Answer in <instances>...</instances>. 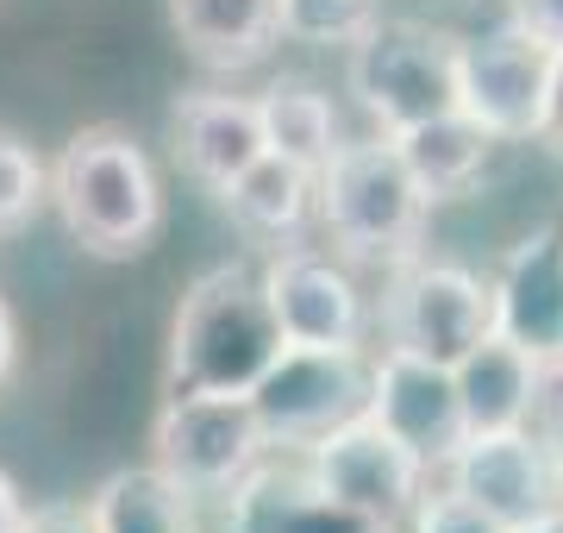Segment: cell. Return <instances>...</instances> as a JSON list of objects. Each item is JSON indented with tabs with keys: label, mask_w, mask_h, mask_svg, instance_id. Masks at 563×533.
I'll return each instance as SVG.
<instances>
[{
	"label": "cell",
	"mask_w": 563,
	"mask_h": 533,
	"mask_svg": "<svg viewBox=\"0 0 563 533\" xmlns=\"http://www.w3.org/2000/svg\"><path fill=\"white\" fill-rule=\"evenodd\" d=\"M282 358L276 308L263 295V270L220 264L201 270L181 289V308L169 320V395H251L257 377Z\"/></svg>",
	"instance_id": "obj_1"
},
{
	"label": "cell",
	"mask_w": 563,
	"mask_h": 533,
	"mask_svg": "<svg viewBox=\"0 0 563 533\" xmlns=\"http://www.w3.org/2000/svg\"><path fill=\"white\" fill-rule=\"evenodd\" d=\"M51 202L88 258H139L163 232L157 164L120 126H88L63 144L51 164Z\"/></svg>",
	"instance_id": "obj_2"
},
{
	"label": "cell",
	"mask_w": 563,
	"mask_h": 533,
	"mask_svg": "<svg viewBox=\"0 0 563 533\" xmlns=\"http://www.w3.org/2000/svg\"><path fill=\"white\" fill-rule=\"evenodd\" d=\"M320 226L339 246V258L357 264H407L420 246V226L432 202L420 195L413 170L401 164V151L388 132L376 139H344L320 170Z\"/></svg>",
	"instance_id": "obj_3"
},
{
	"label": "cell",
	"mask_w": 563,
	"mask_h": 533,
	"mask_svg": "<svg viewBox=\"0 0 563 533\" xmlns=\"http://www.w3.org/2000/svg\"><path fill=\"white\" fill-rule=\"evenodd\" d=\"M344 83L383 132L457 113V39L426 20H376L344 51Z\"/></svg>",
	"instance_id": "obj_4"
},
{
	"label": "cell",
	"mask_w": 563,
	"mask_h": 533,
	"mask_svg": "<svg viewBox=\"0 0 563 533\" xmlns=\"http://www.w3.org/2000/svg\"><path fill=\"white\" fill-rule=\"evenodd\" d=\"M251 409L269 452H307L369 409V358L363 346H282L251 390Z\"/></svg>",
	"instance_id": "obj_5"
},
{
	"label": "cell",
	"mask_w": 563,
	"mask_h": 533,
	"mask_svg": "<svg viewBox=\"0 0 563 533\" xmlns=\"http://www.w3.org/2000/svg\"><path fill=\"white\" fill-rule=\"evenodd\" d=\"M263 452L269 439L251 395H169L151 427V465L176 477L188 496H225Z\"/></svg>",
	"instance_id": "obj_6"
},
{
	"label": "cell",
	"mask_w": 563,
	"mask_h": 533,
	"mask_svg": "<svg viewBox=\"0 0 563 533\" xmlns=\"http://www.w3.org/2000/svg\"><path fill=\"white\" fill-rule=\"evenodd\" d=\"M551 44L507 20L495 32L457 39V113L483 126L495 144H532L551 88Z\"/></svg>",
	"instance_id": "obj_7"
},
{
	"label": "cell",
	"mask_w": 563,
	"mask_h": 533,
	"mask_svg": "<svg viewBox=\"0 0 563 533\" xmlns=\"http://www.w3.org/2000/svg\"><path fill=\"white\" fill-rule=\"evenodd\" d=\"M301 465L332 502L369 514V521H383V527H401L407 514H413V502L426 496V477H432L369 409L351 414V421L332 427L325 439H313V446L301 452Z\"/></svg>",
	"instance_id": "obj_8"
},
{
	"label": "cell",
	"mask_w": 563,
	"mask_h": 533,
	"mask_svg": "<svg viewBox=\"0 0 563 533\" xmlns=\"http://www.w3.org/2000/svg\"><path fill=\"white\" fill-rule=\"evenodd\" d=\"M383 327H388V346L420 351L432 365H457L463 351L483 346L495 333V302H488V283L476 270L413 258L388 289Z\"/></svg>",
	"instance_id": "obj_9"
},
{
	"label": "cell",
	"mask_w": 563,
	"mask_h": 533,
	"mask_svg": "<svg viewBox=\"0 0 563 533\" xmlns=\"http://www.w3.org/2000/svg\"><path fill=\"white\" fill-rule=\"evenodd\" d=\"M369 414L420 458L426 471H444V465L457 458V446L470 439L457 370L432 365L420 351H401V346H388L383 358L369 365Z\"/></svg>",
	"instance_id": "obj_10"
},
{
	"label": "cell",
	"mask_w": 563,
	"mask_h": 533,
	"mask_svg": "<svg viewBox=\"0 0 563 533\" xmlns=\"http://www.w3.org/2000/svg\"><path fill=\"white\" fill-rule=\"evenodd\" d=\"M263 295L276 308L282 346H363L369 333L357 276L344 270V258H325V251L282 246L263 264Z\"/></svg>",
	"instance_id": "obj_11"
},
{
	"label": "cell",
	"mask_w": 563,
	"mask_h": 533,
	"mask_svg": "<svg viewBox=\"0 0 563 533\" xmlns=\"http://www.w3.org/2000/svg\"><path fill=\"white\" fill-rule=\"evenodd\" d=\"M444 483H457L470 502H483L495 521L520 533L558 509V452L532 439L526 427L507 433H470L457 458L444 465Z\"/></svg>",
	"instance_id": "obj_12"
},
{
	"label": "cell",
	"mask_w": 563,
	"mask_h": 533,
	"mask_svg": "<svg viewBox=\"0 0 563 533\" xmlns=\"http://www.w3.org/2000/svg\"><path fill=\"white\" fill-rule=\"evenodd\" d=\"M495 333L532 358L563 351V226H532L520 246H507L501 270L488 276Z\"/></svg>",
	"instance_id": "obj_13"
},
{
	"label": "cell",
	"mask_w": 563,
	"mask_h": 533,
	"mask_svg": "<svg viewBox=\"0 0 563 533\" xmlns=\"http://www.w3.org/2000/svg\"><path fill=\"white\" fill-rule=\"evenodd\" d=\"M225 533H395V527L332 502L307 477V465H282V458L263 452L225 490Z\"/></svg>",
	"instance_id": "obj_14"
},
{
	"label": "cell",
	"mask_w": 563,
	"mask_h": 533,
	"mask_svg": "<svg viewBox=\"0 0 563 533\" xmlns=\"http://www.w3.org/2000/svg\"><path fill=\"white\" fill-rule=\"evenodd\" d=\"M169 132H176L181 170H188L201 188H213V195L269 151V144H263L257 101H244V95H213V88L181 95L176 113H169Z\"/></svg>",
	"instance_id": "obj_15"
},
{
	"label": "cell",
	"mask_w": 563,
	"mask_h": 533,
	"mask_svg": "<svg viewBox=\"0 0 563 533\" xmlns=\"http://www.w3.org/2000/svg\"><path fill=\"white\" fill-rule=\"evenodd\" d=\"M169 25L207 69H244L282 39L276 0H169Z\"/></svg>",
	"instance_id": "obj_16"
},
{
	"label": "cell",
	"mask_w": 563,
	"mask_h": 533,
	"mask_svg": "<svg viewBox=\"0 0 563 533\" xmlns=\"http://www.w3.org/2000/svg\"><path fill=\"white\" fill-rule=\"evenodd\" d=\"M388 139L401 151V164L413 170V183H420L426 202H457V195H470V188L483 183L488 151H495V139L470 113H439V120H420V126H407V132H388Z\"/></svg>",
	"instance_id": "obj_17"
},
{
	"label": "cell",
	"mask_w": 563,
	"mask_h": 533,
	"mask_svg": "<svg viewBox=\"0 0 563 533\" xmlns=\"http://www.w3.org/2000/svg\"><path fill=\"white\" fill-rule=\"evenodd\" d=\"M220 207L244 232H257V239H301V226L320 207V176L301 164H288V157H276V151H263L257 164L239 170L220 188Z\"/></svg>",
	"instance_id": "obj_18"
},
{
	"label": "cell",
	"mask_w": 563,
	"mask_h": 533,
	"mask_svg": "<svg viewBox=\"0 0 563 533\" xmlns=\"http://www.w3.org/2000/svg\"><path fill=\"white\" fill-rule=\"evenodd\" d=\"M457 395L470 433H507L526 427V402H532V351H520L514 339L488 333L483 346H470L457 358Z\"/></svg>",
	"instance_id": "obj_19"
},
{
	"label": "cell",
	"mask_w": 563,
	"mask_h": 533,
	"mask_svg": "<svg viewBox=\"0 0 563 533\" xmlns=\"http://www.w3.org/2000/svg\"><path fill=\"white\" fill-rule=\"evenodd\" d=\"M257 113H263V144L276 151V157H288V164H301L320 176L325 157L339 151V107H332V95L313 83H301V76H282V83H269L257 95Z\"/></svg>",
	"instance_id": "obj_20"
},
{
	"label": "cell",
	"mask_w": 563,
	"mask_h": 533,
	"mask_svg": "<svg viewBox=\"0 0 563 533\" xmlns=\"http://www.w3.org/2000/svg\"><path fill=\"white\" fill-rule=\"evenodd\" d=\"M88 514H95V533H195V496L157 465L113 471L88 496Z\"/></svg>",
	"instance_id": "obj_21"
},
{
	"label": "cell",
	"mask_w": 563,
	"mask_h": 533,
	"mask_svg": "<svg viewBox=\"0 0 563 533\" xmlns=\"http://www.w3.org/2000/svg\"><path fill=\"white\" fill-rule=\"evenodd\" d=\"M383 20V0H276V25L282 39L295 44H320V51H351V44Z\"/></svg>",
	"instance_id": "obj_22"
},
{
	"label": "cell",
	"mask_w": 563,
	"mask_h": 533,
	"mask_svg": "<svg viewBox=\"0 0 563 533\" xmlns=\"http://www.w3.org/2000/svg\"><path fill=\"white\" fill-rule=\"evenodd\" d=\"M51 202V170L38 164V151L0 126V239H13L32 226V214Z\"/></svg>",
	"instance_id": "obj_23"
},
{
	"label": "cell",
	"mask_w": 563,
	"mask_h": 533,
	"mask_svg": "<svg viewBox=\"0 0 563 533\" xmlns=\"http://www.w3.org/2000/svg\"><path fill=\"white\" fill-rule=\"evenodd\" d=\"M407 521H413V533H514L507 521H495L483 502H470L457 483L426 490L420 502H413V514H407Z\"/></svg>",
	"instance_id": "obj_24"
},
{
	"label": "cell",
	"mask_w": 563,
	"mask_h": 533,
	"mask_svg": "<svg viewBox=\"0 0 563 533\" xmlns=\"http://www.w3.org/2000/svg\"><path fill=\"white\" fill-rule=\"evenodd\" d=\"M526 433L563 452V351L532 358V402H526Z\"/></svg>",
	"instance_id": "obj_25"
},
{
	"label": "cell",
	"mask_w": 563,
	"mask_h": 533,
	"mask_svg": "<svg viewBox=\"0 0 563 533\" xmlns=\"http://www.w3.org/2000/svg\"><path fill=\"white\" fill-rule=\"evenodd\" d=\"M507 20L520 32H532L539 44L563 51V0H507Z\"/></svg>",
	"instance_id": "obj_26"
},
{
	"label": "cell",
	"mask_w": 563,
	"mask_h": 533,
	"mask_svg": "<svg viewBox=\"0 0 563 533\" xmlns=\"http://www.w3.org/2000/svg\"><path fill=\"white\" fill-rule=\"evenodd\" d=\"M20 533H95V514L88 502H44V509H25Z\"/></svg>",
	"instance_id": "obj_27"
},
{
	"label": "cell",
	"mask_w": 563,
	"mask_h": 533,
	"mask_svg": "<svg viewBox=\"0 0 563 533\" xmlns=\"http://www.w3.org/2000/svg\"><path fill=\"white\" fill-rule=\"evenodd\" d=\"M539 144L563 157V51L551 57V88H544V113H539Z\"/></svg>",
	"instance_id": "obj_28"
},
{
	"label": "cell",
	"mask_w": 563,
	"mask_h": 533,
	"mask_svg": "<svg viewBox=\"0 0 563 533\" xmlns=\"http://www.w3.org/2000/svg\"><path fill=\"white\" fill-rule=\"evenodd\" d=\"M13 365H20V320H13L7 295H0V383L13 377Z\"/></svg>",
	"instance_id": "obj_29"
},
{
	"label": "cell",
	"mask_w": 563,
	"mask_h": 533,
	"mask_svg": "<svg viewBox=\"0 0 563 533\" xmlns=\"http://www.w3.org/2000/svg\"><path fill=\"white\" fill-rule=\"evenodd\" d=\"M25 527V496H20V483L0 471V533H20Z\"/></svg>",
	"instance_id": "obj_30"
},
{
	"label": "cell",
	"mask_w": 563,
	"mask_h": 533,
	"mask_svg": "<svg viewBox=\"0 0 563 533\" xmlns=\"http://www.w3.org/2000/svg\"><path fill=\"white\" fill-rule=\"evenodd\" d=\"M520 533H563V509H551L544 521H532V527H520Z\"/></svg>",
	"instance_id": "obj_31"
},
{
	"label": "cell",
	"mask_w": 563,
	"mask_h": 533,
	"mask_svg": "<svg viewBox=\"0 0 563 533\" xmlns=\"http://www.w3.org/2000/svg\"><path fill=\"white\" fill-rule=\"evenodd\" d=\"M558 509H563V452H558Z\"/></svg>",
	"instance_id": "obj_32"
}]
</instances>
